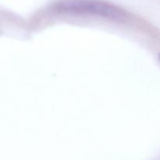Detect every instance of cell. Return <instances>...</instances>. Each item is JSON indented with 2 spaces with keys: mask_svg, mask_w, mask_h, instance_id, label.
I'll list each match as a JSON object with an SVG mask.
<instances>
[{
  "mask_svg": "<svg viewBox=\"0 0 160 160\" xmlns=\"http://www.w3.org/2000/svg\"><path fill=\"white\" fill-rule=\"evenodd\" d=\"M51 9L59 13L94 15L120 21L128 17L124 9L102 0H59Z\"/></svg>",
  "mask_w": 160,
  "mask_h": 160,
  "instance_id": "6da1fadb",
  "label": "cell"
},
{
  "mask_svg": "<svg viewBox=\"0 0 160 160\" xmlns=\"http://www.w3.org/2000/svg\"><path fill=\"white\" fill-rule=\"evenodd\" d=\"M159 62H160V54H159Z\"/></svg>",
  "mask_w": 160,
  "mask_h": 160,
  "instance_id": "7a4b0ae2",
  "label": "cell"
}]
</instances>
